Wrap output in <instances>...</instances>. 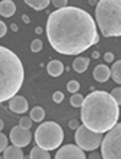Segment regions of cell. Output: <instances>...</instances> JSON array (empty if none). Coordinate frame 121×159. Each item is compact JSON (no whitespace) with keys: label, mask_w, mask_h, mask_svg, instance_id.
<instances>
[{"label":"cell","mask_w":121,"mask_h":159,"mask_svg":"<svg viewBox=\"0 0 121 159\" xmlns=\"http://www.w3.org/2000/svg\"><path fill=\"white\" fill-rule=\"evenodd\" d=\"M80 89V82L75 81V80H71L69 83H67V91L70 93H77V91Z\"/></svg>","instance_id":"7402d4cb"},{"label":"cell","mask_w":121,"mask_h":159,"mask_svg":"<svg viewBox=\"0 0 121 159\" xmlns=\"http://www.w3.org/2000/svg\"><path fill=\"white\" fill-rule=\"evenodd\" d=\"M64 131L59 124L54 121H47L38 126L34 134L37 146L45 151H54L60 147L64 141Z\"/></svg>","instance_id":"5b68a950"},{"label":"cell","mask_w":121,"mask_h":159,"mask_svg":"<svg viewBox=\"0 0 121 159\" xmlns=\"http://www.w3.org/2000/svg\"><path fill=\"white\" fill-rule=\"evenodd\" d=\"M22 159H31V157H29V156H23V158Z\"/></svg>","instance_id":"74e56055"},{"label":"cell","mask_w":121,"mask_h":159,"mask_svg":"<svg viewBox=\"0 0 121 159\" xmlns=\"http://www.w3.org/2000/svg\"><path fill=\"white\" fill-rule=\"evenodd\" d=\"M29 157H31V159H52L50 154H49V151H45L38 146L33 147V149L29 153Z\"/></svg>","instance_id":"2e32d148"},{"label":"cell","mask_w":121,"mask_h":159,"mask_svg":"<svg viewBox=\"0 0 121 159\" xmlns=\"http://www.w3.org/2000/svg\"><path fill=\"white\" fill-rule=\"evenodd\" d=\"M110 94H111V97L115 99V102L118 103V105H121V87L114 88Z\"/></svg>","instance_id":"cb8c5ba5"},{"label":"cell","mask_w":121,"mask_h":159,"mask_svg":"<svg viewBox=\"0 0 121 159\" xmlns=\"http://www.w3.org/2000/svg\"><path fill=\"white\" fill-rule=\"evenodd\" d=\"M16 12V5L12 0H2L0 2V15L4 17H11Z\"/></svg>","instance_id":"7c38bea8"},{"label":"cell","mask_w":121,"mask_h":159,"mask_svg":"<svg viewBox=\"0 0 121 159\" xmlns=\"http://www.w3.org/2000/svg\"><path fill=\"white\" fill-rule=\"evenodd\" d=\"M103 139L104 137L101 136V134L91 131L84 125L80 126L76 130V135H75L77 146L83 151H96L97 148H99V146L103 142Z\"/></svg>","instance_id":"52a82bcc"},{"label":"cell","mask_w":121,"mask_h":159,"mask_svg":"<svg viewBox=\"0 0 121 159\" xmlns=\"http://www.w3.org/2000/svg\"><path fill=\"white\" fill-rule=\"evenodd\" d=\"M64 98H65V94L62 93V92H60V91H56L54 94H53V100L55 102V103H61L62 100H64Z\"/></svg>","instance_id":"484cf974"},{"label":"cell","mask_w":121,"mask_h":159,"mask_svg":"<svg viewBox=\"0 0 121 159\" xmlns=\"http://www.w3.org/2000/svg\"><path fill=\"white\" fill-rule=\"evenodd\" d=\"M92 58H94V59H97V58H99V53H98V52H94V53L92 54Z\"/></svg>","instance_id":"d6a6232c"},{"label":"cell","mask_w":121,"mask_h":159,"mask_svg":"<svg viewBox=\"0 0 121 159\" xmlns=\"http://www.w3.org/2000/svg\"><path fill=\"white\" fill-rule=\"evenodd\" d=\"M45 118V110L42 107H34L31 110V119L34 122H40Z\"/></svg>","instance_id":"ac0fdd59"},{"label":"cell","mask_w":121,"mask_h":159,"mask_svg":"<svg viewBox=\"0 0 121 159\" xmlns=\"http://www.w3.org/2000/svg\"><path fill=\"white\" fill-rule=\"evenodd\" d=\"M25 70L20 58L0 45V103L12 99L22 87Z\"/></svg>","instance_id":"3957f363"},{"label":"cell","mask_w":121,"mask_h":159,"mask_svg":"<svg viewBox=\"0 0 121 159\" xmlns=\"http://www.w3.org/2000/svg\"><path fill=\"white\" fill-rule=\"evenodd\" d=\"M111 77L116 83L121 84V60L113 64V66H111Z\"/></svg>","instance_id":"d6986e66"},{"label":"cell","mask_w":121,"mask_h":159,"mask_svg":"<svg viewBox=\"0 0 121 159\" xmlns=\"http://www.w3.org/2000/svg\"><path fill=\"white\" fill-rule=\"evenodd\" d=\"M42 31H43V30H42L40 27H37V30H36V33H37V34H40V33H42Z\"/></svg>","instance_id":"d590c367"},{"label":"cell","mask_w":121,"mask_h":159,"mask_svg":"<svg viewBox=\"0 0 121 159\" xmlns=\"http://www.w3.org/2000/svg\"><path fill=\"white\" fill-rule=\"evenodd\" d=\"M21 129L23 130H29L31 126H32V119L31 118H27V116H22L20 119V124H19Z\"/></svg>","instance_id":"44dd1931"},{"label":"cell","mask_w":121,"mask_h":159,"mask_svg":"<svg viewBox=\"0 0 121 159\" xmlns=\"http://www.w3.org/2000/svg\"><path fill=\"white\" fill-rule=\"evenodd\" d=\"M88 4L89 5H96L97 4V0H88Z\"/></svg>","instance_id":"836d02e7"},{"label":"cell","mask_w":121,"mask_h":159,"mask_svg":"<svg viewBox=\"0 0 121 159\" xmlns=\"http://www.w3.org/2000/svg\"><path fill=\"white\" fill-rule=\"evenodd\" d=\"M47 71H48V74L50 76L58 77L64 71V65H62V62L60 60H52L47 66Z\"/></svg>","instance_id":"4fadbf2b"},{"label":"cell","mask_w":121,"mask_h":159,"mask_svg":"<svg viewBox=\"0 0 121 159\" xmlns=\"http://www.w3.org/2000/svg\"><path fill=\"white\" fill-rule=\"evenodd\" d=\"M9 108L16 114H23L28 110V102L22 96H15L12 99L9 100Z\"/></svg>","instance_id":"30bf717a"},{"label":"cell","mask_w":121,"mask_h":159,"mask_svg":"<svg viewBox=\"0 0 121 159\" xmlns=\"http://www.w3.org/2000/svg\"><path fill=\"white\" fill-rule=\"evenodd\" d=\"M69 126H70L71 130H77V129L80 127V124H78L77 120H71V121L69 122Z\"/></svg>","instance_id":"f1b7e54d"},{"label":"cell","mask_w":121,"mask_h":159,"mask_svg":"<svg viewBox=\"0 0 121 159\" xmlns=\"http://www.w3.org/2000/svg\"><path fill=\"white\" fill-rule=\"evenodd\" d=\"M47 37L53 49L64 55H78L99 40L92 16L75 6L58 9L49 15Z\"/></svg>","instance_id":"6da1fadb"},{"label":"cell","mask_w":121,"mask_h":159,"mask_svg":"<svg viewBox=\"0 0 121 159\" xmlns=\"http://www.w3.org/2000/svg\"><path fill=\"white\" fill-rule=\"evenodd\" d=\"M54 159H86L83 149L75 144L62 146L56 152Z\"/></svg>","instance_id":"9c48e42d"},{"label":"cell","mask_w":121,"mask_h":159,"mask_svg":"<svg viewBox=\"0 0 121 159\" xmlns=\"http://www.w3.org/2000/svg\"><path fill=\"white\" fill-rule=\"evenodd\" d=\"M103 159H121V122L116 124L101 142Z\"/></svg>","instance_id":"8992f818"},{"label":"cell","mask_w":121,"mask_h":159,"mask_svg":"<svg viewBox=\"0 0 121 159\" xmlns=\"http://www.w3.org/2000/svg\"><path fill=\"white\" fill-rule=\"evenodd\" d=\"M32 134L29 130H23L20 126H14L10 131V141L14 146H17L20 148H23L31 143Z\"/></svg>","instance_id":"ba28073f"},{"label":"cell","mask_w":121,"mask_h":159,"mask_svg":"<svg viewBox=\"0 0 121 159\" xmlns=\"http://www.w3.org/2000/svg\"><path fill=\"white\" fill-rule=\"evenodd\" d=\"M83 100H84V98L82 97V94H80V93H74L71 96V98H70V104L72 107H75V108H80V107H82V104H83Z\"/></svg>","instance_id":"ffe728a7"},{"label":"cell","mask_w":121,"mask_h":159,"mask_svg":"<svg viewBox=\"0 0 121 159\" xmlns=\"http://www.w3.org/2000/svg\"><path fill=\"white\" fill-rule=\"evenodd\" d=\"M4 158L5 159H22L23 158V152L20 147L17 146H11V147H7L5 151H4Z\"/></svg>","instance_id":"5bb4252c"},{"label":"cell","mask_w":121,"mask_h":159,"mask_svg":"<svg viewBox=\"0 0 121 159\" xmlns=\"http://www.w3.org/2000/svg\"><path fill=\"white\" fill-rule=\"evenodd\" d=\"M2 129H4V122H2V120L0 119V132H1Z\"/></svg>","instance_id":"8d00e7d4"},{"label":"cell","mask_w":121,"mask_h":159,"mask_svg":"<svg viewBox=\"0 0 121 159\" xmlns=\"http://www.w3.org/2000/svg\"><path fill=\"white\" fill-rule=\"evenodd\" d=\"M96 20L103 37H120L121 0H99L96 7Z\"/></svg>","instance_id":"277c9868"},{"label":"cell","mask_w":121,"mask_h":159,"mask_svg":"<svg viewBox=\"0 0 121 159\" xmlns=\"http://www.w3.org/2000/svg\"><path fill=\"white\" fill-rule=\"evenodd\" d=\"M52 1H53V5H54L56 9L66 7V5H67V0H52Z\"/></svg>","instance_id":"4316f807"},{"label":"cell","mask_w":121,"mask_h":159,"mask_svg":"<svg viewBox=\"0 0 121 159\" xmlns=\"http://www.w3.org/2000/svg\"><path fill=\"white\" fill-rule=\"evenodd\" d=\"M6 148H7V139L4 134L0 132V153L4 152Z\"/></svg>","instance_id":"d4e9b609"},{"label":"cell","mask_w":121,"mask_h":159,"mask_svg":"<svg viewBox=\"0 0 121 159\" xmlns=\"http://www.w3.org/2000/svg\"><path fill=\"white\" fill-rule=\"evenodd\" d=\"M104 60L106 61V62H111V61H114V54L113 53H105L104 54Z\"/></svg>","instance_id":"f546056e"},{"label":"cell","mask_w":121,"mask_h":159,"mask_svg":"<svg viewBox=\"0 0 121 159\" xmlns=\"http://www.w3.org/2000/svg\"><path fill=\"white\" fill-rule=\"evenodd\" d=\"M89 159H101V154L98 152H93V153H91Z\"/></svg>","instance_id":"4dcf8cb0"},{"label":"cell","mask_w":121,"mask_h":159,"mask_svg":"<svg viewBox=\"0 0 121 159\" xmlns=\"http://www.w3.org/2000/svg\"><path fill=\"white\" fill-rule=\"evenodd\" d=\"M6 31H7L6 25H5L2 21H0V38H1V37H4V36L6 34Z\"/></svg>","instance_id":"83f0119b"},{"label":"cell","mask_w":121,"mask_h":159,"mask_svg":"<svg viewBox=\"0 0 121 159\" xmlns=\"http://www.w3.org/2000/svg\"><path fill=\"white\" fill-rule=\"evenodd\" d=\"M81 108L82 122L91 131L104 134L118 124L119 105L108 92L94 91L89 93Z\"/></svg>","instance_id":"7a4b0ae2"},{"label":"cell","mask_w":121,"mask_h":159,"mask_svg":"<svg viewBox=\"0 0 121 159\" xmlns=\"http://www.w3.org/2000/svg\"><path fill=\"white\" fill-rule=\"evenodd\" d=\"M111 76V70L106 65H97L93 71V77L97 82H106Z\"/></svg>","instance_id":"8fae6325"},{"label":"cell","mask_w":121,"mask_h":159,"mask_svg":"<svg viewBox=\"0 0 121 159\" xmlns=\"http://www.w3.org/2000/svg\"><path fill=\"white\" fill-rule=\"evenodd\" d=\"M88 65H89V59L84 58V57H80V58H76V59L74 60L72 67H74V70L77 74H83L87 70Z\"/></svg>","instance_id":"9a60e30c"},{"label":"cell","mask_w":121,"mask_h":159,"mask_svg":"<svg viewBox=\"0 0 121 159\" xmlns=\"http://www.w3.org/2000/svg\"><path fill=\"white\" fill-rule=\"evenodd\" d=\"M0 159H5V158H4V157H1V156H0Z\"/></svg>","instance_id":"f35d334b"},{"label":"cell","mask_w":121,"mask_h":159,"mask_svg":"<svg viewBox=\"0 0 121 159\" xmlns=\"http://www.w3.org/2000/svg\"><path fill=\"white\" fill-rule=\"evenodd\" d=\"M42 48H43V42L40 39H34L32 43H31V50L33 52V53H38L42 50Z\"/></svg>","instance_id":"603a6c76"},{"label":"cell","mask_w":121,"mask_h":159,"mask_svg":"<svg viewBox=\"0 0 121 159\" xmlns=\"http://www.w3.org/2000/svg\"><path fill=\"white\" fill-rule=\"evenodd\" d=\"M22 20L25 21L26 23H29V17H28L27 15H23V16H22Z\"/></svg>","instance_id":"1f68e13d"},{"label":"cell","mask_w":121,"mask_h":159,"mask_svg":"<svg viewBox=\"0 0 121 159\" xmlns=\"http://www.w3.org/2000/svg\"><path fill=\"white\" fill-rule=\"evenodd\" d=\"M28 6H31L32 9L39 11V10H43L45 7H48L50 0H23Z\"/></svg>","instance_id":"e0dca14e"},{"label":"cell","mask_w":121,"mask_h":159,"mask_svg":"<svg viewBox=\"0 0 121 159\" xmlns=\"http://www.w3.org/2000/svg\"><path fill=\"white\" fill-rule=\"evenodd\" d=\"M11 30H12V31H15V32H16V31H17V26H16V25H14V23H12V25H11Z\"/></svg>","instance_id":"e575fe53"}]
</instances>
